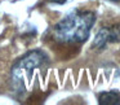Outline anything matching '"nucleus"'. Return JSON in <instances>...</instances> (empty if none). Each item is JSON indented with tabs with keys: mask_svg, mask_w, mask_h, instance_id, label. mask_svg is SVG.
<instances>
[{
	"mask_svg": "<svg viewBox=\"0 0 120 105\" xmlns=\"http://www.w3.org/2000/svg\"><path fill=\"white\" fill-rule=\"evenodd\" d=\"M98 102L101 105H119L120 104V93L116 91L102 92L98 96Z\"/></svg>",
	"mask_w": 120,
	"mask_h": 105,
	"instance_id": "nucleus-4",
	"label": "nucleus"
},
{
	"mask_svg": "<svg viewBox=\"0 0 120 105\" xmlns=\"http://www.w3.org/2000/svg\"><path fill=\"white\" fill-rule=\"evenodd\" d=\"M120 42V26H111V27H102L97 32L96 38L93 39L92 47L97 49H103L109 43H117Z\"/></svg>",
	"mask_w": 120,
	"mask_h": 105,
	"instance_id": "nucleus-3",
	"label": "nucleus"
},
{
	"mask_svg": "<svg viewBox=\"0 0 120 105\" xmlns=\"http://www.w3.org/2000/svg\"><path fill=\"white\" fill-rule=\"evenodd\" d=\"M111 1H120V0H111Z\"/></svg>",
	"mask_w": 120,
	"mask_h": 105,
	"instance_id": "nucleus-6",
	"label": "nucleus"
},
{
	"mask_svg": "<svg viewBox=\"0 0 120 105\" xmlns=\"http://www.w3.org/2000/svg\"><path fill=\"white\" fill-rule=\"evenodd\" d=\"M49 3H56V4H65L66 0H47Z\"/></svg>",
	"mask_w": 120,
	"mask_h": 105,
	"instance_id": "nucleus-5",
	"label": "nucleus"
},
{
	"mask_svg": "<svg viewBox=\"0 0 120 105\" xmlns=\"http://www.w3.org/2000/svg\"><path fill=\"white\" fill-rule=\"evenodd\" d=\"M47 61V55L40 49H34L30 51L29 53L21 57L16 64L13 65L11 71L12 79L14 81V83H19L22 81V74L23 71L31 74V71L36 68H40L43 64Z\"/></svg>",
	"mask_w": 120,
	"mask_h": 105,
	"instance_id": "nucleus-2",
	"label": "nucleus"
},
{
	"mask_svg": "<svg viewBox=\"0 0 120 105\" xmlns=\"http://www.w3.org/2000/svg\"><path fill=\"white\" fill-rule=\"evenodd\" d=\"M96 14L89 11H74L63 17L54 27L52 35L57 42L66 44L84 43L90 35Z\"/></svg>",
	"mask_w": 120,
	"mask_h": 105,
	"instance_id": "nucleus-1",
	"label": "nucleus"
}]
</instances>
